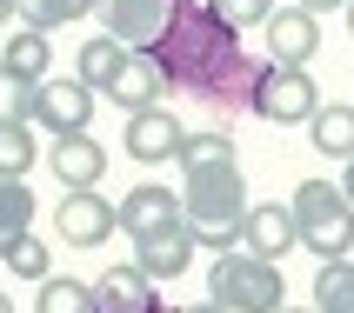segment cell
<instances>
[{
  "label": "cell",
  "instance_id": "1",
  "mask_svg": "<svg viewBox=\"0 0 354 313\" xmlns=\"http://www.w3.org/2000/svg\"><path fill=\"white\" fill-rule=\"evenodd\" d=\"M147 60L160 67L167 94H194L214 114H248L254 107V80L268 60H254L241 47V34L214 14V0H174L167 34L147 47Z\"/></svg>",
  "mask_w": 354,
  "mask_h": 313
},
{
  "label": "cell",
  "instance_id": "2",
  "mask_svg": "<svg viewBox=\"0 0 354 313\" xmlns=\"http://www.w3.org/2000/svg\"><path fill=\"white\" fill-rule=\"evenodd\" d=\"M180 227L194 234L201 254H234L241 220H248V174L234 160V140L221 127H201V134L180 140Z\"/></svg>",
  "mask_w": 354,
  "mask_h": 313
},
{
  "label": "cell",
  "instance_id": "3",
  "mask_svg": "<svg viewBox=\"0 0 354 313\" xmlns=\"http://www.w3.org/2000/svg\"><path fill=\"white\" fill-rule=\"evenodd\" d=\"M288 214H295V234L301 247L328 267V260H354V207L341 200L335 180H301L295 200H288Z\"/></svg>",
  "mask_w": 354,
  "mask_h": 313
},
{
  "label": "cell",
  "instance_id": "4",
  "mask_svg": "<svg viewBox=\"0 0 354 313\" xmlns=\"http://www.w3.org/2000/svg\"><path fill=\"white\" fill-rule=\"evenodd\" d=\"M207 300L221 313H281L288 307V274L274 260H254V254H214Z\"/></svg>",
  "mask_w": 354,
  "mask_h": 313
},
{
  "label": "cell",
  "instance_id": "5",
  "mask_svg": "<svg viewBox=\"0 0 354 313\" xmlns=\"http://www.w3.org/2000/svg\"><path fill=\"white\" fill-rule=\"evenodd\" d=\"M254 120H268V127H308V120L321 114V87L308 67H261L254 80V107H248Z\"/></svg>",
  "mask_w": 354,
  "mask_h": 313
},
{
  "label": "cell",
  "instance_id": "6",
  "mask_svg": "<svg viewBox=\"0 0 354 313\" xmlns=\"http://www.w3.org/2000/svg\"><path fill=\"white\" fill-rule=\"evenodd\" d=\"M54 234H60V247H100V240H114L120 234V207L107 194H60V207H54Z\"/></svg>",
  "mask_w": 354,
  "mask_h": 313
},
{
  "label": "cell",
  "instance_id": "7",
  "mask_svg": "<svg viewBox=\"0 0 354 313\" xmlns=\"http://www.w3.org/2000/svg\"><path fill=\"white\" fill-rule=\"evenodd\" d=\"M94 87H80L74 74L67 80H40V94H34V127H47L54 140H67V134H87L94 127Z\"/></svg>",
  "mask_w": 354,
  "mask_h": 313
},
{
  "label": "cell",
  "instance_id": "8",
  "mask_svg": "<svg viewBox=\"0 0 354 313\" xmlns=\"http://www.w3.org/2000/svg\"><path fill=\"white\" fill-rule=\"evenodd\" d=\"M167 14H174V0H100L107 40H120L127 54H147V47L167 34Z\"/></svg>",
  "mask_w": 354,
  "mask_h": 313
},
{
  "label": "cell",
  "instance_id": "9",
  "mask_svg": "<svg viewBox=\"0 0 354 313\" xmlns=\"http://www.w3.org/2000/svg\"><path fill=\"white\" fill-rule=\"evenodd\" d=\"M301 234H295V214H288V200H254L248 207V220H241V254H254V260H274L281 254H295Z\"/></svg>",
  "mask_w": 354,
  "mask_h": 313
},
{
  "label": "cell",
  "instance_id": "10",
  "mask_svg": "<svg viewBox=\"0 0 354 313\" xmlns=\"http://www.w3.org/2000/svg\"><path fill=\"white\" fill-rule=\"evenodd\" d=\"M47 167H54L60 194H94L100 180H107V147L94 134H67L47 147Z\"/></svg>",
  "mask_w": 354,
  "mask_h": 313
},
{
  "label": "cell",
  "instance_id": "11",
  "mask_svg": "<svg viewBox=\"0 0 354 313\" xmlns=\"http://www.w3.org/2000/svg\"><path fill=\"white\" fill-rule=\"evenodd\" d=\"M261 34H268V60H274V67H308V60L321 54V20L301 14L295 0H288V7H274Z\"/></svg>",
  "mask_w": 354,
  "mask_h": 313
},
{
  "label": "cell",
  "instance_id": "12",
  "mask_svg": "<svg viewBox=\"0 0 354 313\" xmlns=\"http://www.w3.org/2000/svg\"><path fill=\"white\" fill-rule=\"evenodd\" d=\"M180 140H187V127H180L167 107H147V114H127L120 147H127V160H140V167H160V160L180 154Z\"/></svg>",
  "mask_w": 354,
  "mask_h": 313
},
{
  "label": "cell",
  "instance_id": "13",
  "mask_svg": "<svg viewBox=\"0 0 354 313\" xmlns=\"http://www.w3.org/2000/svg\"><path fill=\"white\" fill-rule=\"evenodd\" d=\"M120 227H127V240H147V234H160V227H180V187H160V180L134 187V194L120 200Z\"/></svg>",
  "mask_w": 354,
  "mask_h": 313
},
{
  "label": "cell",
  "instance_id": "14",
  "mask_svg": "<svg viewBox=\"0 0 354 313\" xmlns=\"http://www.w3.org/2000/svg\"><path fill=\"white\" fill-rule=\"evenodd\" d=\"M160 294H154V280L140 274L134 260L127 267H107V274L94 280V313H154Z\"/></svg>",
  "mask_w": 354,
  "mask_h": 313
},
{
  "label": "cell",
  "instance_id": "15",
  "mask_svg": "<svg viewBox=\"0 0 354 313\" xmlns=\"http://www.w3.org/2000/svg\"><path fill=\"white\" fill-rule=\"evenodd\" d=\"M100 94L114 100L120 114H147V107H160V94H167V80H160V67L147 54H127L120 60V74L100 87Z\"/></svg>",
  "mask_w": 354,
  "mask_h": 313
},
{
  "label": "cell",
  "instance_id": "16",
  "mask_svg": "<svg viewBox=\"0 0 354 313\" xmlns=\"http://www.w3.org/2000/svg\"><path fill=\"white\" fill-rule=\"evenodd\" d=\"M54 67V40L34 34V27H14L0 34V80H20V87H40Z\"/></svg>",
  "mask_w": 354,
  "mask_h": 313
},
{
  "label": "cell",
  "instance_id": "17",
  "mask_svg": "<svg viewBox=\"0 0 354 313\" xmlns=\"http://www.w3.org/2000/svg\"><path fill=\"white\" fill-rule=\"evenodd\" d=\"M194 234L187 227H160V234H147V240H134V267L147 280H174V274H187L194 267Z\"/></svg>",
  "mask_w": 354,
  "mask_h": 313
},
{
  "label": "cell",
  "instance_id": "18",
  "mask_svg": "<svg viewBox=\"0 0 354 313\" xmlns=\"http://www.w3.org/2000/svg\"><path fill=\"white\" fill-rule=\"evenodd\" d=\"M308 140L328 160H354V100H321V114L308 120Z\"/></svg>",
  "mask_w": 354,
  "mask_h": 313
},
{
  "label": "cell",
  "instance_id": "19",
  "mask_svg": "<svg viewBox=\"0 0 354 313\" xmlns=\"http://www.w3.org/2000/svg\"><path fill=\"white\" fill-rule=\"evenodd\" d=\"M100 14V0H14V20L34 27V34H54V27H74V20Z\"/></svg>",
  "mask_w": 354,
  "mask_h": 313
},
{
  "label": "cell",
  "instance_id": "20",
  "mask_svg": "<svg viewBox=\"0 0 354 313\" xmlns=\"http://www.w3.org/2000/svg\"><path fill=\"white\" fill-rule=\"evenodd\" d=\"M120 60H127V47H120V40H107V34H100V40H80V54H74V80L100 94V87L120 74Z\"/></svg>",
  "mask_w": 354,
  "mask_h": 313
},
{
  "label": "cell",
  "instance_id": "21",
  "mask_svg": "<svg viewBox=\"0 0 354 313\" xmlns=\"http://www.w3.org/2000/svg\"><path fill=\"white\" fill-rule=\"evenodd\" d=\"M27 234H34V187L27 180H0V254Z\"/></svg>",
  "mask_w": 354,
  "mask_h": 313
},
{
  "label": "cell",
  "instance_id": "22",
  "mask_svg": "<svg viewBox=\"0 0 354 313\" xmlns=\"http://www.w3.org/2000/svg\"><path fill=\"white\" fill-rule=\"evenodd\" d=\"M40 160V140L34 127H20V120H0V180H27V167Z\"/></svg>",
  "mask_w": 354,
  "mask_h": 313
},
{
  "label": "cell",
  "instance_id": "23",
  "mask_svg": "<svg viewBox=\"0 0 354 313\" xmlns=\"http://www.w3.org/2000/svg\"><path fill=\"white\" fill-rule=\"evenodd\" d=\"M315 313H354V260H328L315 274Z\"/></svg>",
  "mask_w": 354,
  "mask_h": 313
},
{
  "label": "cell",
  "instance_id": "24",
  "mask_svg": "<svg viewBox=\"0 0 354 313\" xmlns=\"http://www.w3.org/2000/svg\"><path fill=\"white\" fill-rule=\"evenodd\" d=\"M34 313H94V287L87 280H67V274H47Z\"/></svg>",
  "mask_w": 354,
  "mask_h": 313
},
{
  "label": "cell",
  "instance_id": "25",
  "mask_svg": "<svg viewBox=\"0 0 354 313\" xmlns=\"http://www.w3.org/2000/svg\"><path fill=\"white\" fill-rule=\"evenodd\" d=\"M0 260H7V274H14V280H34V287L54 274V254H47V240H34V234H27V240H14V247H7Z\"/></svg>",
  "mask_w": 354,
  "mask_h": 313
},
{
  "label": "cell",
  "instance_id": "26",
  "mask_svg": "<svg viewBox=\"0 0 354 313\" xmlns=\"http://www.w3.org/2000/svg\"><path fill=\"white\" fill-rule=\"evenodd\" d=\"M274 7H281V0H214V14L227 20L234 34H241V27H268V14H274Z\"/></svg>",
  "mask_w": 354,
  "mask_h": 313
},
{
  "label": "cell",
  "instance_id": "27",
  "mask_svg": "<svg viewBox=\"0 0 354 313\" xmlns=\"http://www.w3.org/2000/svg\"><path fill=\"white\" fill-rule=\"evenodd\" d=\"M295 7H301V14H315V20L321 14H348V0H295Z\"/></svg>",
  "mask_w": 354,
  "mask_h": 313
},
{
  "label": "cell",
  "instance_id": "28",
  "mask_svg": "<svg viewBox=\"0 0 354 313\" xmlns=\"http://www.w3.org/2000/svg\"><path fill=\"white\" fill-rule=\"evenodd\" d=\"M335 187H341V200L354 207V160H341V180H335Z\"/></svg>",
  "mask_w": 354,
  "mask_h": 313
},
{
  "label": "cell",
  "instance_id": "29",
  "mask_svg": "<svg viewBox=\"0 0 354 313\" xmlns=\"http://www.w3.org/2000/svg\"><path fill=\"white\" fill-rule=\"evenodd\" d=\"M174 313H221L214 300H194V307H174Z\"/></svg>",
  "mask_w": 354,
  "mask_h": 313
},
{
  "label": "cell",
  "instance_id": "30",
  "mask_svg": "<svg viewBox=\"0 0 354 313\" xmlns=\"http://www.w3.org/2000/svg\"><path fill=\"white\" fill-rule=\"evenodd\" d=\"M0 27H14V0H0Z\"/></svg>",
  "mask_w": 354,
  "mask_h": 313
},
{
  "label": "cell",
  "instance_id": "31",
  "mask_svg": "<svg viewBox=\"0 0 354 313\" xmlns=\"http://www.w3.org/2000/svg\"><path fill=\"white\" fill-rule=\"evenodd\" d=\"M348 40H354V0H348Z\"/></svg>",
  "mask_w": 354,
  "mask_h": 313
},
{
  "label": "cell",
  "instance_id": "32",
  "mask_svg": "<svg viewBox=\"0 0 354 313\" xmlns=\"http://www.w3.org/2000/svg\"><path fill=\"white\" fill-rule=\"evenodd\" d=\"M0 313H14V300H7V294H0Z\"/></svg>",
  "mask_w": 354,
  "mask_h": 313
},
{
  "label": "cell",
  "instance_id": "33",
  "mask_svg": "<svg viewBox=\"0 0 354 313\" xmlns=\"http://www.w3.org/2000/svg\"><path fill=\"white\" fill-rule=\"evenodd\" d=\"M281 313H315V307H281Z\"/></svg>",
  "mask_w": 354,
  "mask_h": 313
},
{
  "label": "cell",
  "instance_id": "34",
  "mask_svg": "<svg viewBox=\"0 0 354 313\" xmlns=\"http://www.w3.org/2000/svg\"><path fill=\"white\" fill-rule=\"evenodd\" d=\"M154 313H174V307H154Z\"/></svg>",
  "mask_w": 354,
  "mask_h": 313
}]
</instances>
